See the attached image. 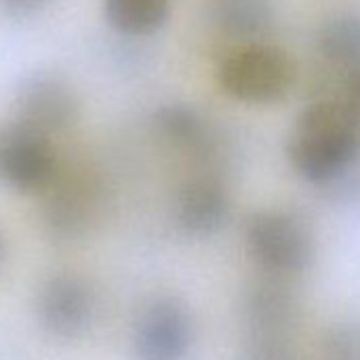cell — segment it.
I'll list each match as a JSON object with an SVG mask.
<instances>
[{
  "label": "cell",
  "instance_id": "obj_2",
  "mask_svg": "<svg viewBox=\"0 0 360 360\" xmlns=\"http://www.w3.org/2000/svg\"><path fill=\"white\" fill-rule=\"evenodd\" d=\"M219 87L246 104H274L288 96L297 81L295 60L276 45L244 43L217 64Z\"/></svg>",
  "mask_w": 360,
  "mask_h": 360
},
{
  "label": "cell",
  "instance_id": "obj_9",
  "mask_svg": "<svg viewBox=\"0 0 360 360\" xmlns=\"http://www.w3.org/2000/svg\"><path fill=\"white\" fill-rule=\"evenodd\" d=\"M244 320L252 337H284L297 326L301 303L280 280H259L244 295Z\"/></svg>",
  "mask_w": 360,
  "mask_h": 360
},
{
  "label": "cell",
  "instance_id": "obj_1",
  "mask_svg": "<svg viewBox=\"0 0 360 360\" xmlns=\"http://www.w3.org/2000/svg\"><path fill=\"white\" fill-rule=\"evenodd\" d=\"M288 155L309 183H337L360 155V117L341 98L311 102L292 127Z\"/></svg>",
  "mask_w": 360,
  "mask_h": 360
},
{
  "label": "cell",
  "instance_id": "obj_13",
  "mask_svg": "<svg viewBox=\"0 0 360 360\" xmlns=\"http://www.w3.org/2000/svg\"><path fill=\"white\" fill-rule=\"evenodd\" d=\"M169 15V0H104L108 26L123 37H148Z\"/></svg>",
  "mask_w": 360,
  "mask_h": 360
},
{
  "label": "cell",
  "instance_id": "obj_16",
  "mask_svg": "<svg viewBox=\"0 0 360 360\" xmlns=\"http://www.w3.org/2000/svg\"><path fill=\"white\" fill-rule=\"evenodd\" d=\"M242 360H297V354L284 337H252Z\"/></svg>",
  "mask_w": 360,
  "mask_h": 360
},
{
  "label": "cell",
  "instance_id": "obj_7",
  "mask_svg": "<svg viewBox=\"0 0 360 360\" xmlns=\"http://www.w3.org/2000/svg\"><path fill=\"white\" fill-rule=\"evenodd\" d=\"M15 110L18 121L51 136L75 123L79 102L75 91L60 77L32 72L18 87Z\"/></svg>",
  "mask_w": 360,
  "mask_h": 360
},
{
  "label": "cell",
  "instance_id": "obj_17",
  "mask_svg": "<svg viewBox=\"0 0 360 360\" xmlns=\"http://www.w3.org/2000/svg\"><path fill=\"white\" fill-rule=\"evenodd\" d=\"M341 100L360 117V62L345 70V75H343V98Z\"/></svg>",
  "mask_w": 360,
  "mask_h": 360
},
{
  "label": "cell",
  "instance_id": "obj_11",
  "mask_svg": "<svg viewBox=\"0 0 360 360\" xmlns=\"http://www.w3.org/2000/svg\"><path fill=\"white\" fill-rule=\"evenodd\" d=\"M94 198L85 183H66L58 187L45 208V223L56 238L72 240L81 236L91 219Z\"/></svg>",
  "mask_w": 360,
  "mask_h": 360
},
{
  "label": "cell",
  "instance_id": "obj_5",
  "mask_svg": "<svg viewBox=\"0 0 360 360\" xmlns=\"http://www.w3.org/2000/svg\"><path fill=\"white\" fill-rule=\"evenodd\" d=\"M193 320L183 301L157 297L148 301L134 324V354L138 360H189Z\"/></svg>",
  "mask_w": 360,
  "mask_h": 360
},
{
  "label": "cell",
  "instance_id": "obj_8",
  "mask_svg": "<svg viewBox=\"0 0 360 360\" xmlns=\"http://www.w3.org/2000/svg\"><path fill=\"white\" fill-rule=\"evenodd\" d=\"M227 189L214 178H193L180 187L174 202V217L187 236L208 238L221 231L229 219Z\"/></svg>",
  "mask_w": 360,
  "mask_h": 360
},
{
  "label": "cell",
  "instance_id": "obj_19",
  "mask_svg": "<svg viewBox=\"0 0 360 360\" xmlns=\"http://www.w3.org/2000/svg\"><path fill=\"white\" fill-rule=\"evenodd\" d=\"M5 238H3V233H0V265H3V261H5Z\"/></svg>",
  "mask_w": 360,
  "mask_h": 360
},
{
  "label": "cell",
  "instance_id": "obj_6",
  "mask_svg": "<svg viewBox=\"0 0 360 360\" xmlns=\"http://www.w3.org/2000/svg\"><path fill=\"white\" fill-rule=\"evenodd\" d=\"M96 301L89 284L70 274L49 278L37 295V316L43 328L58 339H77L94 322Z\"/></svg>",
  "mask_w": 360,
  "mask_h": 360
},
{
  "label": "cell",
  "instance_id": "obj_15",
  "mask_svg": "<svg viewBox=\"0 0 360 360\" xmlns=\"http://www.w3.org/2000/svg\"><path fill=\"white\" fill-rule=\"evenodd\" d=\"M322 360H360V322L333 324L320 345Z\"/></svg>",
  "mask_w": 360,
  "mask_h": 360
},
{
  "label": "cell",
  "instance_id": "obj_3",
  "mask_svg": "<svg viewBox=\"0 0 360 360\" xmlns=\"http://www.w3.org/2000/svg\"><path fill=\"white\" fill-rule=\"evenodd\" d=\"M250 257L269 274L297 276L311 265L314 240L301 219L282 210L252 214L244 229Z\"/></svg>",
  "mask_w": 360,
  "mask_h": 360
},
{
  "label": "cell",
  "instance_id": "obj_10",
  "mask_svg": "<svg viewBox=\"0 0 360 360\" xmlns=\"http://www.w3.org/2000/svg\"><path fill=\"white\" fill-rule=\"evenodd\" d=\"M157 131L180 148H189L200 157H212L217 153V134L210 123L187 104H165L155 110Z\"/></svg>",
  "mask_w": 360,
  "mask_h": 360
},
{
  "label": "cell",
  "instance_id": "obj_14",
  "mask_svg": "<svg viewBox=\"0 0 360 360\" xmlns=\"http://www.w3.org/2000/svg\"><path fill=\"white\" fill-rule=\"evenodd\" d=\"M318 51L330 64L347 70L360 62V15L343 13L328 18L316 37Z\"/></svg>",
  "mask_w": 360,
  "mask_h": 360
},
{
  "label": "cell",
  "instance_id": "obj_18",
  "mask_svg": "<svg viewBox=\"0 0 360 360\" xmlns=\"http://www.w3.org/2000/svg\"><path fill=\"white\" fill-rule=\"evenodd\" d=\"M49 0H0V9L15 20H26L37 15Z\"/></svg>",
  "mask_w": 360,
  "mask_h": 360
},
{
  "label": "cell",
  "instance_id": "obj_4",
  "mask_svg": "<svg viewBox=\"0 0 360 360\" xmlns=\"http://www.w3.org/2000/svg\"><path fill=\"white\" fill-rule=\"evenodd\" d=\"M56 176L58 153L47 134L18 119L0 125V183L20 193H41Z\"/></svg>",
  "mask_w": 360,
  "mask_h": 360
},
{
  "label": "cell",
  "instance_id": "obj_12",
  "mask_svg": "<svg viewBox=\"0 0 360 360\" xmlns=\"http://www.w3.org/2000/svg\"><path fill=\"white\" fill-rule=\"evenodd\" d=\"M210 20L231 39H257L271 26L274 7L269 0H212Z\"/></svg>",
  "mask_w": 360,
  "mask_h": 360
}]
</instances>
